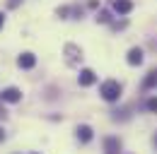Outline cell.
<instances>
[{"mask_svg":"<svg viewBox=\"0 0 157 154\" xmlns=\"http://www.w3.org/2000/svg\"><path fill=\"white\" fill-rule=\"evenodd\" d=\"M2 140H5V130L0 128V142H2Z\"/></svg>","mask_w":157,"mask_h":154,"instance_id":"e0dca14e","label":"cell"},{"mask_svg":"<svg viewBox=\"0 0 157 154\" xmlns=\"http://www.w3.org/2000/svg\"><path fill=\"white\" fill-rule=\"evenodd\" d=\"M17 65H20L22 70H32V68H34V65H36V56H34V53H29V51H27V53H22V56L17 58Z\"/></svg>","mask_w":157,"mask_h":154,"instance_id":"5b68a950","label":"cell"},{"mask_svg":"<svg viewBox=\"0 0 157 154\" xmlns=\"http://www.w3.org/2000/svg\"><path fill=\"white\" fill-rule=\"evenodd\" d=\"M2 24H5V15L0 12V29H2Z\"/></svg>","mask_w":157,"mask_h":154,"instance_id":"2e32d148","label":"cell"},{"mask_svg":"<svg viewBox=\"0 0 157 154\" xmlns=\"http://www.w3.org/2000/svg\"><path fill=\"white\" fill-rule=\"evenodd\" d=\"M68 15H70V7H58V17L60 19H68Z\"/></svg>","mask_w":157,"mask_h":154,"instance_id":"5bb4252c","label":"cell"},{"mask_svg":"<svg viewBox=\"0 0 157 154\" xmlns=\"http://www.w3.org/2000/svg\"><path fill=\"white\" fill-rule=\"evenodd\" d=\"M97 22L109 24V22H111V12H109V10H99V12H97Z\"/></svg>","mask_w":157,"mask_h":154,"instance_id":"7c38bea8","label":"cell"},{"mask_svg":"<svg viewBox=\"0 0 157 154\" xmlns=\"http://www.w3.org/2000/svg\"><path fill=\"white\" fill-rule=\"evenodd\" d=\"M126 60H128V65H140L143 63V48H131Z\"/></svg>","mask_w":157,"mask_h":154,"instance_id":"9c48e42d","label":"cell"},{"mask_svg":"<svg viewBox=\"0 0 157 154\" xmlns=\"http://www.w3.org/2000/svg\"><path fill=\"white\" fill-rule=\"evenodd\" d=\"M133 10V2L131 0H114V12L116 15H128Z\"/></svg>","mask_w":157,"mask_h":154,"instance_id":"ba28073f","label":"cell"},{"mask_svg":"<svg viewBox=\"0 0 157 154\" xmlns=\"http://www.w3.org/2000/svg\"><path fill=\"white\" fill-rule=\"evenodd\" d=\"M152 142H155V147H157V133H155V137H152Z\"/></svg>","mask_w":157,"mask_h":154,"instance_id":"ac0fdd59","label":"cell"},{"mask_svg":"<svg viewBox=\"0 0 157 154\" xmlns=\"http://www.w3.org/2000/svg\"><path fill=\"white\" fill-rule=\"evenodd\" d=\"M75 135H78L80 142H90V140L94 137V133H92L90 125H78V128H75Z\"/></svg>","mask_w":157,"mask_h":154,"instance_id":"52a82bcc","label":"cell"},{"mask_svg":"<svg viewBox=\"0 0 157 154\" xmlns=\"http://www.w3.org/2000/svg\"><path fill=\"white\" fill-rule=\"evenodd\" d=\"M145 108H147L150 113H157V96H152V99L145 101Z\"/></svg>","mask_w":157,"mask_h":154,"instance_id":"4fadbf2b","label":"cell"},{"mask_svg":"<svg viewBox=\"0 0 157 154\" xmlns=\"http://www.w3.org/2000/svg\"><path fill=\"white\" fill-rule=\"evenodd\" d=\"M99 94H101L104 101H118L121 99V84H118L116 79H106V82H101Z\"/></svg>","mask_w":157,"mask_h":154,"instance_id":"6da1fadb","label":"cell"},{"mask_svg":"<svg viewBox=\"0 0 157 154\" xmlns=\"http://www.w3.org/2000/svg\"><path fill=\"white\" fill-rule=\"evenodd\" d=\"M114 120H126V118H131V106H126V108H121V111H114V116H111Z\"/></svg>","mask_w":157,"mask_h":154,"instance_id":"8fae6325","label":"cell"},{"mask_svg":"<svg viewBox=\"0 0 157 154\" xmlns=\"http://www.w3.org/2000/svg\"><path fill=\"white\" fill-rule=\"evenodd\" d=\"M0 99L7 101V104H17V101H22V89H17V87H7V89L0 92Z\"/></svg>","mask_w":157,"mask_h":154,"instance_id":"3957f363","label":"cell"},{"mask_svg":"<svg viewBox=\"0 0 157 154\" xmlns=\"http://www.w3.org/2000/svg\"><path fill=\"white\" fill-rule=\"evenodd\" d=\"M155 87H157V68H155V70H150L147 77L143 79V89H155Z\"/></svg>","mask_w":157,"mask_h":154,"instance_id":"30bf717a","label":"cell"},{"mask_svg":"<svg viewBox=\"0 0 157 154\" xmlns=\"http://www.w3.org/2000/svg\"><path fill=\"white\" fill-rule=\"evenodd\" d=\"M0 101H2V99H0ZM5 116H7V111H5V108H2V106H0V120H2V118H5Z\"/></svg>","mask_w":157,"mask_h":154,"instance_id":"9a60e30c","label":"cell"},{"mask_svg":"<svg viewBox=\"0 0 157 154\" xmlns=\"http://www.w3.org/2000/svg\"><path fill=\"white\" fill-rule=\"evenodd\" d=\"M104 154H121V140L118 137H106L104 140Z\"/></svg>","mask_w":157,"mask_h":154,"instance_id":"8992f818","label":"cell"},{"mask_svg":"<svg viewBox=\"0 0 157 154\" xmlns=\"http://www.w3.org/2000/svg\"><path fill=\"white\" fill-rule=\"evenodd\" d=\"M78 82H80V87H92V84L97 82V75H94V70H90V68L80 70V75H78Z\"/></svg>","mask_w":157,"mask_h":154,"instance_id":"277c9868","label":"cell"},{"mask_svg":"<svg viewBox=\"0 0 157 154\" xmlns=\"http://www.w3.org/2000/svg\"><path fill=\"white\" fill-rule=\"evenodd\" d=\"M63 51H65V63H68V65H73V68L80 65V60H82V51H80L75 43H65Z\"/></svg>","mask_w":157,"mask_h":154,"instance_id":"7a4b0ae2","label":"cell"}]
</instances>
